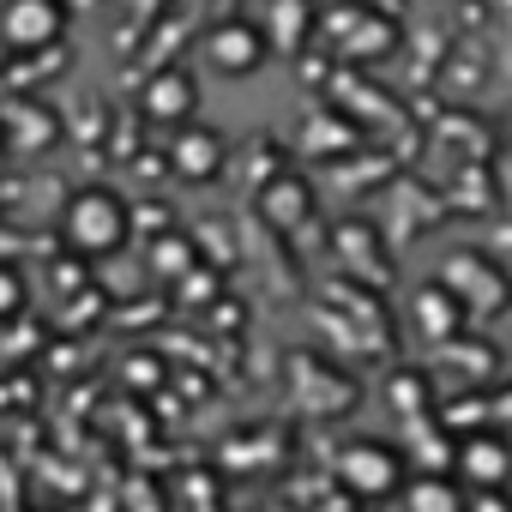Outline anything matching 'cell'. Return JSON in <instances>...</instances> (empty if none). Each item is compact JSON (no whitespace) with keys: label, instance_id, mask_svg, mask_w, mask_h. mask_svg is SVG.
<instances>
[{"label":"cell","instance_id":"obj_4","mask_svg":"<svg viewBox=\"0 0 512 512\" xmlns=\"http://www.w3.org/2000/svg\"><path fill=\"white\" fill-rule=\"evenodd\" d=\"M338 488L356 500H386L404 488V452L386 440H350L338 452Z\"/></svg>","mask_w":512,"mask_h":512},{"label":"cell","instance_id":"obj_5","mask_svg":"<svg viewBox=\"0 0 512 512\" xmlns=\"http://www.w3.org/2000/svg\"><path fill=\"white\" fill-rule=\"evenodd\" d=\"M253 211H260L266 229L296 235V229L314 223V211H320V187H314L302 169H272L260 187H253Z\"/></svg>","mask_w":512,"mask_h":512},{"label":"cell","instance_id":"obj_7","mask_svg":"<svg viewBox=\"0 0 512 512\" xmlns=\"http://www.w3.org/2000/svg\"><path fill=\"white\" fill-rule=\"evenodd\" d=\"M320 31H326V37L338 43V55H344V61H356V67L386 61V55H398V43H404L398 19H386V13H374V7H350V13L326 19Z\"/></svg>","mask_w":512,"mask_h":512},{"label":"cell","instance_id":"obj_16","mask_svg":"<svg viewBox=\"0 0 512 512\" xmlns=\"http://www.w3.org/2000/svg\"><path fill=\"white\" fill-rule=\"evenodd\" d=\"M151 266H157V278L181 284V278L199 266V253H193V241H187V235H163V241H157V253H151Z\"/></svg>","mask_w":512,"mask_h":512},{"label":"cell","instance_id":"obj_18","mask_svg":"<svg viewBox=\"0 0 512 512\" xmlns=\"http://www.w3.org/2000/svg\"><path fill=\"white\" fill-rule=\"evenodd\" d=\"M0 157H7V139H0Z\"/></svg>","mask_w":512,"mask_h":512},{"label":"cell","instance_id":"obj_13","mask_svg":"<svg viewBox=\"0 0 512 512\" xmlns=\"http://www.w3.org/2000/svg\"><path fill=\"white\" fill-rule=\"evenodd\" d=\"M302 404H308V410H320V416H338V410H350V404H356V386H350L344 374L320 368V374L302 386Z\"/></svg>","mask_w":512,"mask_h":512},{"label":"cell","instance_id":"obj_6","mask_svg":"<svg viewBox=\"0 0 512 512\" xmlns=\"http://www.w3.org/2000/svg\"><path fill=\"white\" fill-rule=\"evenodd\" d=\"M199 55H205V67L223 73V79H253V73L272 61V37L253 25V19H223V25L205 31Z\"/></svg>","mask_w":512,"mask_h":512},{"label":"cell","instance_id":"obj_17","mask_svg":"<svg viewBox=\"0 0 512 512\" xmlns=\"http://www.w3.org/2000/svg\"><path fill=\"white\" fill-rule=\"evenodd\" d=\"M25 302H31V284H25V272L0 260V326H7V320H19V314H25Z\"/></svg>","mask_w":512,"mask_h":512},{"label":"cell","instance_id":"obj_9","mask_svg":"<svg viewBox=\"0 0 512 512\" xmlns=\"http://www.w3.org/2000/svg\"><path fill=\"white\" fill-rule=\"evenodd\" d=\"M139 115L151 121V127H181V121H193L199 115V79L187 73V67H157L145 85H139Z\"/></svg>","mask_w":512,"mask_h":512},{"label":"cell","instance_id":"obj_15","mask_svg":"<svg viewBox=\"0 0 512 512\" xmlns=\"http://www.w3.org/2000/svg\"><path fill=\"white\" fill-rule=\"evenodd\" d=\"M416 308H422V320H428V332L446 344V332L452 326H464V308H458V296H446L440 284H428V290H416Z\"/></svg>","mask_w":512,"mask_h":512},{"label":"cell","instance_id":"obj_10","mask_svg":"<svg viewBox=\"0 0 512 512\" xmlns=\"http://www.w3.org/2000/svg\"><path fill=\"white\" fill-rule=\"evenodd\" d=\"M440 290L446 296H458V308L470 314H494L500 302H506V278H500V266L488 260V253H458V260H446L440 266Z\"/></svg>","mask_w":512,"mask_h":512},{"label":"cell","instance_id":"obj_8","mask_svg":"<svg viewBox=\"0 0 512 512\" xmlns=\"http://www.w3.org/2000/svg\"><path fill=\"white\" fill-rule=\"evenodd\" d=\"M61 133H67V121L43 97H13L0 109V139H7V151H19V157H49L61 145Z\"/></svg>","mask_w":512,"mask_h":512},{"label":"cell","instance_id":"obj_3","mask_svg":"<svg viewBox=\"0 0 512 512\" xmlns=\"http://www.w3.org/2000/svg\"><path fill=\"white\" fill-rule=\"evenodd\" d=\"M67 19H73L67 0H0V49L49 55V49H61Z\"/></svg>","mask_w":512,"mask_h":512},{"label":"cell","instance_id":"obj_1","mask_svg":"<svg viewBox=\"0 0 512 512\" xmlns=\"http://www.w3.org/2000/svg\"><path fill=\"white\" fill-rule=\"evenodd\" d=\"M127 235H133V205L115 187L91 181V187L67 193V205H61V241H67L73 260H109V253L127 247Z\"/></svg>","mask_w":512,"mask_h":512},{"label":"cell","instance_id":"obj_11","mask_svg":"<svg viewBox=\"0 0 512 512\" xmlns=\"http://www.w3.org/2000/svg\"><path fill=\"white\" fill-rule=\"evenodd\" d=\"M452 470H458V488H500L506 482V446L494 434H458Z\"/></svg>","mask_w":512,"mask_h":512},{"label":"cell","instance_id":"obj_12","mask_svg":"<svg viewBox=\"0 0 512 512\" xmlns=\"http://www.w3.org/2000/svg\"><path fill=\"white\" fill-rule=\"evenodd\" d=\"M404 506H410V512H464V488L434 470V476H416V482L404 488Z\"/></svg>","mask_w":512,"mask_h":512},{"label":"cell","instance_id":"obj_14","mask_svg":"<svg viewBox=\"0 0 512 512\" xmlns=\"http://www.w3.org/2000/svg\"><path fill=\"white\" fill-rule=\"evenodd\" d=\"M428 386H434L428 374H416V368H398V374L386 380V404H392L398 416H422V410L434 404V398H428Z\"/></svg>","mask_w":512,"mask_h":512},{"label":"cell","instance_id":"obj_2","mask_svg":"<svg viewBox=\"0 0 512 512\" xmlns=\"http://www.w3.org/2000/svg\"><path fill=\"white\" fill-rule=\"evenodd\" d=\"M163 163H169L175 181H187V187H211L217 175H229L235 151H229V133H223V127H205V121L193 115V121L169 127V151H163Z\"/></svg>","mask_w":512,"mask_h":512}]
</instances>
